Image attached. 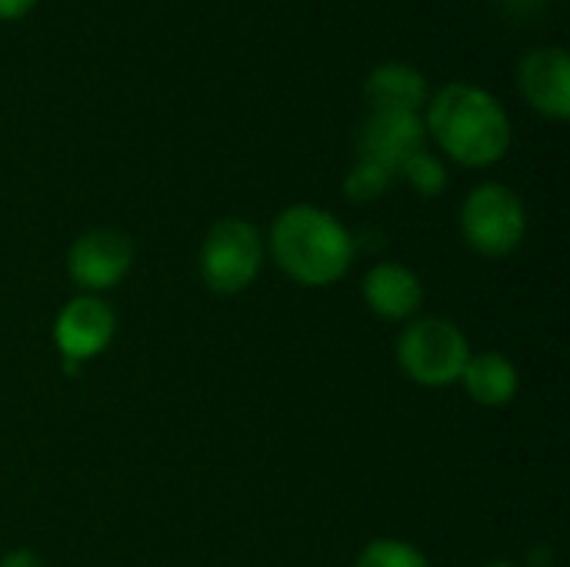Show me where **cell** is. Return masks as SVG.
<instances>
[{
  "mask_svg": "<svg viewBox=\"0 0 570 567\" xmlns=\"http://www.w3.org/2000/svg\"><path fill=\"white\" fill-rule=\"evenodd\" d=\"M428 134L464 167H491L511 147V120L494 94L474 84H448L428 100Z\"/></svg>",
  "mask_w": 570,
  "mask_h": 567,
  "instance_id": "obj_1",
  "label": "cell"
},
{
  "mask_svg": "<svg viewBox=\"0 0 570 567\" xmlns=\"http://www.w3.org/2000/svg\"><path fill=\"white\" fill-rule=\"evenodd\" d=\"M271 254L291 281L327 287L351 271L354 237L334 214L314 204H294L271 227Z\"/></svg>",
  "mask_w": 570,
  "mask_h": 567,
  "instance_id": "obj_2",
  "label": "cell"
},
{
  "mask_svg": "<svg viewBox=\"0 0 570 567\" xmlns=\"http://www.w3.org/2000/svg\"><path fill=\"white\" fill-rule=\"evenodd\" d=\"M471 344L448 317H421L397 338V364L421 388H448L461 381Z\"/></svg>",
  "mask_w": 570,
  "mask_h": 567,
  "instance_id": "obj_3",
  "label": "cell"
},
{
  "mask_svg": "<svg viewBox=\"0 0 570 567\" xmlns=\"http://www.w3.org/2000/svg\"><path fill=\"white\" fill-rule=\"evenodd\" d=\"M261 264H264L261 231L240 217L217 221L200 244V277L220 297H234L247 291L257 281Z\"/></svg>",
  "mask_w": 570,
  "mask_h": 567,
  "instance_id": "obj_4",
  "label": "cell"
},
{
  "mask_svg": "<svg viewBox=\"0 0 570 567\" xmlns=\"http://www.w3.org/2000/svg\"><path fill=\"white\" fill-rule=\"evenodd\" d=\"M464 241L484 257H508L528 234L524 201L504 184H481L461 207Z\"/></svg>",
  "mask_w": 570,
  "mask_h": 567,
  "instance_id": "obj_5",
  "label": "cell"
},
{
  "mask_svg": "<svg viewBox=\"0 0 570 567\" xmlns=\"http://www.w3.org/2000/svg\"><path fill=\"white\" fill-rule=\"evenodd\" d=\"M134 267V241L117 227H94L70 244L67 271L87 294L117 287Z\"/></svg>",
  "mask_w": 570,
  "mask_h": 567,
  "instance_id": "obj_6",
  "label": "cell"
},
{
  "mask_svg": "<svg viewBox=\"0 0 570 567\" xmlns=\"http://www.w3.org/2000/svg\"><path fill=\"white\" fill-rule=\"evenodd\" d=\"M114 334H117V314L104 297L94 294L73 297L70 304H63V311L53 321V344L60 358L73 364H83L100 351H107Z\"/></svg>",
  "mask_w": 570,
  "mask_h": 567,
  "instance_id": "obj_7",
  "label": "cell"
},
{
  "mask_svg": "<svg viewBox=\"0 0 570 567\" xmlns=\"http://www.w3.org/2000/svg\"><path fill=\"white\" fill-rule=\"evenodd\" d=\"M421 150H428V127L421 114L371 110L361 130V160H371L397 177L401 167Z\"/></svg>",
  "mask_w": 570,
  "mask_h": 567,
  "instance_id": "obj_8",
  "label": "cell"
},
{
  "mask_svg": "<svg viewBox=\"0 0 570 567\" xmlns=\"http://www.w3.org/2000/svg\"><path fill=\"white\" fill-rule=\"evenodd\" d=\"M524 97L548 117L564 120L570 114V60L561 47H538L518 67Z\"/></svg>",
  "mask_w": 570,
  "mask_h": 567,
  "instance_id": "obj_9",
  "label": "cell"
},
{
  "mask_svg": "<svg viewBox=\"0 0 570 567\" xmlns=\"http://www.w3.org/2000/svg\"><path fill=\"white\" fill-rule=\"evenodd\" d=\"M364 301L384 321H407L424 304V284L411 267H404L397 261H384L367 271Z\"/></svg>",
  "mask_w": 570,
  "mask_h": 567,
  "instance_id": "obj_10",
  "label": "cell"
},
{
  "mask_svg": "<svg viewBox=\"0 0 570 567\" xmlns=\"http://www.w3.org/2000/svg\"><path fill=\"white\" fill-rule=\"evenodd\" d=\"M364 97H367L371 110H407V114H421V107H428V100H431L428 80L411 63L374 67L364 84Z\"/></svg>",
  "mask_w": 570,
  "mask_h": 567,
  "instance_id": "obj_11",
  "label": "cell"
},
{
  "mask_svg": "<svg viewBox=\"0 0 570 567\" xmlns=\"http://www.w3.org/2000/svg\"><path fill=\"white\" fill-rule=\"evenodd\" d=\"M468 394L481 404V408H504L514 401L518 394V368L498 354V351H484V354H471L461 374Z\"/></svg>",
  "mask_w": 570,
  "mask_h": 567,
  "instance_id": "obj_12",
  "label": "cell"
},
{
  "mask_svg": "<svg viewBox=\"0 0 570 567\" xmlns=\"http://www.w3.org/2000/svg\"><path fill=\"white\" fill-rule=\"evenodd\" d=\"M354 567H431V565H428V558H424L417 548H411V545H404V541H394V538H377V541H371V545L361 551V558H357V565Z\"/></svg>",
  "mask_w": 570,
  "mask_h": 567,
  "instance_id": "obj_13",
  "label": "cell"
},
{
  "mask_svg": "<svg viewBox=\"0 0 570 567\" xmlns=\"http://www.w3.org/2000/svg\"><path fill=\"white\" fill-rule=\"evenodd\" d=\"M397 177H404L417 194H424V197H434V194H441L444 187H448V170H444V164L434 157V154H428V150H421L417 157H411L404 167H401V174Z\"/></svg>",
  "mask_w": 570,
  "mask_h": 567,
  "instance_id": "obj_14",
  "label": "cell"
},
{
  "mask_svg": "<svg viewBox=\"0 0 570 567\" xmlns=\"http://www.w3.org/2000/svg\"><path fill=\"white\" fill-rule=\"evenodd\" d=\"M394 184V174L391 170H384V167H377V164H371V160H361L351 174H347V180H344V190H347V197L351 201H377L387 187Z\"/></svg>",
  "mask_w": 570,
  "mask_h": 567,
  "instance_id": "obj_15",
  "label": "cell"
},
{
  "mask_svg": "<svg viewBox=\"0 0 570 567\" xmlns=\"http://www.w3.org/2000/svg\"><path fill=\"white\" fill-rule=\"evenodd\" d=\"M0 567H43V561L33 551H10L0 558Z\"/></svg>",
  "mask_w": 570,
  "mask_h": 567,
  "instance_id": "obj_16",
  "label": "cell"
},
{
  "mask_svg": "<svg viewBox=\"0 0 570 567\" xmlns=\"http://www.w3.org/2000/svg\"><path fill=\"white\" fill-rule=\"evenodd\" d=\"M37 0H0V20H17L23 17Z\"/></svg>",
  "mask_w": 570,
  "mask_h": 567,
  "instance_id": "obj_17",
  "label": "cell"
},
{
  "mask_svg": "<svg viewBox=\"0 0 570 567\" xmlns=\"http://www.w3.org/2000/svg\"><path fill=\"white\" fill-rule=\"evenodd\" d=\"M484 567H518V565H511V561H494V565H484Z\"/></svg>",
  "mask_w": 570,
  "mask_h": 567,
  "instance_id": "obj_18",
  "label": "cell"
}]
</instances>
